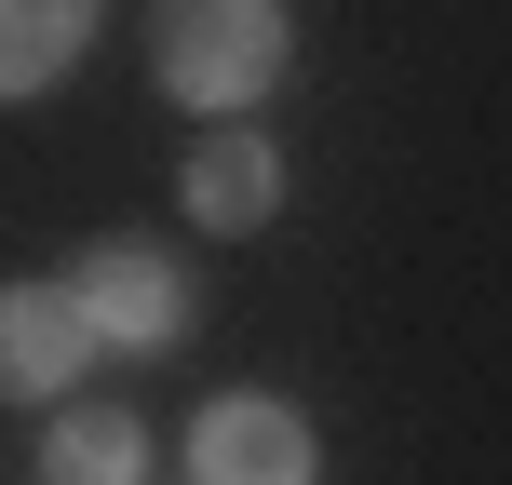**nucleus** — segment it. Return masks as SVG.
Listing matches in <instances>:
<instances>
[{
	"instance_id": "f257e3e1",
	"label": "nucleus",
	"mask_w": 512,
	"mask_h": 485,
	"mask_svg": "<svg viewBox=\"0 0 512 485\" xmlns=\"http://www.w3.org/2000/svg\"><path fill=\"white\" fill-rule=\"evenodd\" d=\"M283 0H149V68H162V95L176 108H256L283 81Z\"/></svg>"
},
{
	"instance_id": "f03ea898",
	"label": "nucleus",
	"mask_w": 512,
	"mask_h": 485,
	"mask_svg": "<svg viewBox=\"0 0 512 485\" xmlns=\"http://www.w3.org/2000/svg\"><path fill=\"white\" fill-rule=\"evenodd\" d=\"M189 472L203 485H310V418L297 405H203V432H189Z\"/></svg>"
},
{
	"instance_id": "7ed1b4c3",
	"label": "nucleus",
	"mask_w": 512,
	"mask_h": 485,
	"mask_svg": "<svg viewBox=\"0 0 512 485\" xmlns=\"http://www.w3.org/2000/svg\"><path fill=\"white\" fill-rule=\"evenodd\" d=\"M81 310H95V337H122V351L189 337V283L162 270L149 243H95V256H81Z\"/></svg>"
},
{
	"instance_id": "20e7f679",
	"label": "nucleus",
	"mask_w": 512,
	"mask_h": 485,
	"mask_svg": "<svg viewBox=\"0 0 512 485\" xmlns=\"http://www.w3.org/2000/svg\"><path fill=\"white\" fill-rule=\"evenodd\" d=\"M95 310H81V283H14V310H0V364H14V391H68L81 364H95Z\"/></svg>"
},
{
	"instance_id": "39448f33",
	"label": "nucleus",
	"mask_w": 512,
	"mask_h": 485,
	"mask_svg": "<svg viewBox=\"0 0 512 485\" xmlns=\"http://www.w3.org/2000/svg\"><path fill=\"white\" fill-rule=\"evenodd\" d=\"M108 0H0V81L14 95H54V81L81 68V41H95Z\"/></svg>"
},
{
	"instance_id": "423d86ee",
	"label": "nucleus",
	"mask_w": 512,
	"mask_h": 485,
	"mask_svg": "<svg viewBox=\"0 0 512 485\" xmlns=\"http://www.w3.org/2000/svg\"><path fill=\"white\" fill-rule=\"evenodd\" d=\"M270 203H283V176H270V149H256V135L189 149V216H203V230H256Z\"/></svg>"
},
{
	"instance_id": "0eeeda50",
	"label": "nucleus",
	"mask_w": 512,
	"mask_h": 485,
	"mask_svg": "<svg viewBox=\"0 0 512 485\" xmlns=\"http://www.w3.org/2000/svg\"><path fill=\"white\" fill-rule=\"evenodd\" d=\"M135 472H149V432L108 418V405H68L54 445H41V485H135Z\"/></svg>"
}]
</instances>
